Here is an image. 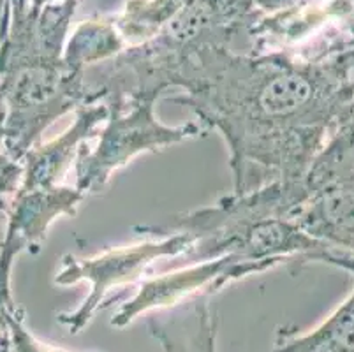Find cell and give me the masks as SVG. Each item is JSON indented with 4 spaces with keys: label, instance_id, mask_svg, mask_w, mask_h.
Here are the masks:
<instances>
[{
    "label": "cell",
    "instance_id": "9",
    "mask_svg": "<svg viewBox=\"0 0 354 352\" xmlns=\"http://www.w3.org/2000/svg\"><path fill=\"white\" fill-rule=\"evenodd\" d=\"M147 326L164 352H218V319L212 312L210 296L156 310Z\"/></svg>",
    "mask_w": 354,
    "mask_h": 352
},
{
    "label": "cell",
    "instance_id": "15",
    "mask_svg": "<svg viewBox=\"0 0 354 352\" xmlns=\"http://www.w3.org/2000/svg\"><path fill=\"white\" fill-rule=\"evenodd\" d=\"M339 2V8L342 9V15H354V0H337Z\"/></svg>",
    "mask_w": 354,
    "mask_h": 352
},
{
    "label": "cell",
    "instance_id": "6",
    "mask_svg": "<svg viewBox=\"0 0 354 352\" xmlns=\"http://www.w3.org/2000/svg\"><path fill=\"white\" fill-rule=\"evenodd\" d=\"M85 198L82 190L67 185L16 192L0 240V329L2 317L20 308L12 298L11 284L16 257L25 252L37 254L51 224L60 217H76Z\"/></svg>",
    "mask_w": 354,
    "mask_h": 352
},
{
    "label": "cell",
    "instance_id": "18",
    "mask_svg": "<svg viewBox=\"0 0 354 352\" xmlns=\"http://www.w3.org/2000/svg\"><path fill=\"white\" fill-rule=\"evenodd\" d=\"M35 6H46V4H55V2H64V0H28Z\"/></svg>",
    "mask_w": 354,
    "mask_h": 352
},
{
    "label": "cell",
    "instance_id": "14",
    "mask_svg": "<svg viewBox=\"0 0 354 352\" xmlns=\"http://www.w3.org/2000/svg\"><path fill=\"white\" fill-rule=\"evenodd\" d=\"M24 180V164L18 163L0 145V210L8 212L9 205L20 190Z\"/></svg>",
    "mask_w": 354,
    "mask_h": 352
},
{
    "label": "cell",
    "instance_id": "5",
    "mask_svg": "<svg viewBox=\"0 0 354 352\" xmlns=\"http://www.w3.org/2000/svg\"><path fill=\"white\" fill-rule=\"evenodd\" d=\"M279 261H243L234 256L196 261L189 266L141 280L111 319L113 328H125L141 314L171 308L198 296H212L227 284L279 266Z\"/></svg>",
    "mask_w": 354,
    "mask_h": 352
},
{
    "label": "cell",
    "instance_id": "2",
    "mask_svg": "<svg viewBox=\"0 0 354 352\" xmlns=\"http://www.w3.org/2000/svg\"><path fill=\"white\" fill-rule=\"evenodd\" d=\"M0 101L6 108L2 148L18 163H24L60 116L97 104L86 73L71 69L64 57L4 51H0Z\"/></svg>",
    "mask_w": 354,
    "mask_h": 352
},
{
    "label": "cell",
    "instance_id": "11",
    "mask_svg": "<svg viewBox=\"0 0 354 352\" xmlns=\"http://www.w3.org/2000/svg\"><path fill=\"white\" fill-rule=\"evenodd\" d=\"M127 48L113 18H88L71 30L64 51L67 66L80 73L118 57Z\"/></svg>",
    "mask_w": 354,
    "mask_h": 352
},
{
    "label": "cell",
    "instance_id": "10",
    "mask_svg": "<svg viewBox=\"0 0 354 352\" xmlns=\"http://www.w3.org/2000/svg\"><path fill=\"white\" fill-rule=\"evenodd\" d=\"M270 352H354V289L319 326L301 333L298 328L277 329Z\"/></svg>",
    "mask_w": 354,
    "mask_h": 352
},
{
    "label": "cell",
    "instance_id": "4",
    "mask_svg": "<svg viewBox=\"0 0 354 352\" xmlns=\"http://www.w3.org/2000/svg\"><path fill=\"white\" fill-rule=\"evenodd\" d=\"M196 238L187 232H175L167 237L147 238L145 241L125 247L108 248L92 257H62L55 284L74 286L90 284V293L76 310L59 315V322L69 329L71 335L82 333L99 310L108 306V295L118 287L133 286L145 279L148 266L164 257L185 256L192 252Z\"/></svg>",
    "mask_w": 354,
    "mask_h": 352
},
{
    "label": "cell",
    "instance_id": "3",
    "mask_svg": "<svg viewBox=\"0 0 354 352\" xmlns=\"http://www.w3.org/2000/svg\"><path fill=\"white\" fill-rule=\"evenodd\" d=\"M157 97L109 99L108 118L94 148H83L74 164L76 189L85 196L97 194L108 185L115 171L127 166L141 154H153L171 145L194 140L207 132L194 122L166 125L156 116Z\"/></svg>",
    "mask_w": 354,
    "mask_h": 352
},
{
    "label": "cell",
    "instance_id": "7",
    "mask_svg": "<svg viewBox=\"0 0 354 352\" xmlns=\"http://www.w3.org/2000/svg\"><path fill=\"white\" fill-rule=\"evenodd\" d=\"M74 122L60 136L44 143H37L24 159V180L20 190H35L57 187L64 174L76 164L83 145L97 136L108 118V106L104 102L82 106Z\"/></svg>",
    "mask_w": 354,
    "mask_h": 352
},
{
    "label": "cell",
    "instance_id": "13",
    "mask_svg": "<svg viewBox=\"0 0 354 352\" xmlns=\"http://www.w3.org/2000/svg\"><path fill=\"white\" fill-rule=\"evenodd\" d=\"M2 328L6 331V338H8L9 352H69L44 344L39 338L34 337L25 326L24 312L20 308L9 312L2 317Z\"/></svg>",
    "mask_w": 354,
    "mask_h": 352
},
{
    "label": "cell",
    "instance_id": "17",
    "mask_svg": "<svg viewBox=\"0 0 354 352\" xmlns=\"http://www.w3.org/2000/svg\"><path fill=\"white\" fill-rule=\"evenodd\" d=\"M0 352H9L8 347V338H6L4 328L0 329Z\"/></svg>",
    "mask_w": 354,
    "mask_h": 352
},
{
    "label": "cell",
    "instance_id": "16",
    "mask_svg": "<svg viewBox=\"0 0 354 352\" xmlns=\"http://www.w3.org/2000/svg\"><path fill=\"white\" fill-rule=\"evenodd\" d=\"M4 122H6V108L0 101V145H2V138H4Z\"/></svg>",
    "mask_w": 354,
    "mask_h": 352
},
{
    "label": "cell",
    "instance_id": "8",
    "mask_svg": "<svg viewBox=\"0 0 354 352\" xmlns=\"http://www.w3.org/2000/svg\"><path fill=\"white\" fill-rule=\"evenodd\" d=\"M291 221L328 247L354 250V176L312 194Z\"/></svg>",
    "mask_w": 354,
    "mask_h": 352
},
{
    "label": "cell",
    "instance_id": "12",
    "mask_svg": "<svg viewBox=\"0 0 354 352\" xmlns=\"http://www.w3.org/2000/svg\"><path fill=\"white\" fill-rule=\"evenodd\" d=\"M189 0H127L115 25L127 46L156 39L180 15Z\"/></svg>",
    "mask_w": 354,
    "mask_h": 352
},
{
    "label": "cell",
    "instance_id": "20",
    "mask_svg": "<svg viewBox=\"0 0 354 352\" xmlns=\"http://www.w3.org/2000/svg\"><path fill=\"white\" fill-rule=\"evenodd\" d=\"M8 4H9V0H0V18H2V15H4Z\"/></svg>",
    "mask_w": 354,
    "mask_h": 352
},
{
    "label": "cell",
    "instance_id": "1",
    "mask_svg": "<svg viewBox=\"0 0 354 352\" xmlns=\"http://www.w3.org/2000/svg\"><path fill=\"white\" fill-rule=\"evenodd\" d=\"M167 102L187 106L230 148L233 192L305 176L354 97V46L319 60L286 51L238 55L226 44L192 53Z\"/></svg>",
    "mask_w": 354,
    "mask_h": 352
},
{
    "label": "cell",
    "instance_id": "19",
    "mask_svg": "<svg viewBox=\"0 0 354 352\" xmlns=\"http://www.w3.org/2000/svg\"><path fill=\"white\" fill-rule=\"evenodd\" d=\"M6 213H8V212H4V210H0V240H2V232H4Z\"/></svg>",
    "mask_w": 354,
    "mask_h": 352
}]
</instances>
